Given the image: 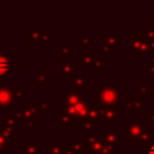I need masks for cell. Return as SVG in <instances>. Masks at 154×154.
Instances as JSON below:
<instances>
[{
	"label": "cell",
	"instance_id": "11",
	"mask_svg": "<svg viewBox=\"0 0 154 154\" xmlns=\"http://www.w3.org/2000/svg\"><path fill=\"white\" fill-rule=\"evenodd\" d=\"M103 147H105V142L101 141V140H97L95 142H91V143L88 144L87 154H100Z\"/></svg>",
	"mask_w": 154,
	"mask_h": 154
},
{
	"label": "cell",
	"instance_id": "40",
	"mask_svg": "<svg viewBox=\"0 0 154 154\" xmlns=\"http://www.w3.org/2000/svg\"><path fill=\"white\" fill-rule=\"evenodd\" d=\"M63 154H76V152L72 148H65V150H64Z\"/></svg>",
	"mask_w": 154,
	"mask_h": 154
},
{
	"label": "cell",
	"instance_id": "29",
	"mask_svg": "<svg viewBox=\"0 0 154 154\" xmlns=\"http://www.w3.org/2000/svg\"><path fill=\"white\" fill-rule=\"evenodd\" d=\"M37 107L42 111H47L49 108V101L48 100H43V99H40L37 100Z\"/></svg>",
	"mask_w": 154,
	"mask_h": 154
},
{
	"label": "cell",
	"instance_id": "31",
	"mask_svg": "<svg viewBox=\"0 0 154 154\" xmlns=\"http://www.w3.org/2000/svg\"><path fill=\"white\" fill-rule=\"evenodd\" d=\"M0 146H1L4 149H11V144H10V142L7 141V138H6L5 136L1 135V132H0Z\"/></svg>",
	"mask_w": 154,
	"mask_h": 154
},
{
	"label": "cell",
	"instance_id": "16",
	"mask_svg": "<svg viewBox=\"0 0 154 154\" xmlns=\"http://www.w3.org/2000/svg\"><path fill=\"white\" fill-rule=\"evenodd\" d=\"M93 53L91 51H83L82 52V64L84 66H91L93 65Z\"/></svg>",
	"mask_w": 154,
	"mask_h": 154
},
{
	"label": "cell",
	"instance_id": "13",
	"mask_svg": "<svg viewBox=\"0 0 154 154\" xmlns=\"http://www.w3.org/2000/svg\"><path fill=\"white\" fill-rule=\"evenodd\" d=\"M72 124V119L66 109H61L59 112V125L61 128H70Z\"/></svg>",
	"mask_w": 154,
	"mask_h": 154
},
{
	"label": "cell",
	"instance_id": "22",
	"mask_svg": "<svg viewBox=\"0 0 154 154\" xmlns=\"http://www.w3.org/2000/svg\"><path fill=\"white\" fill-rule=\"evenodd\" d=\"M66 111L67 113L70 114L72 122H77L79 118L77 116V112H76V108H75V105H71V103H66Z\"/></svg>",
	"mask_w": 154,
	"mask_h": 154
},
{
	"label": "cell",
	"instance_id": "20",
	"mask_svg": "<svg viewBox=\"0 0 154 154\" xmlns=\"http://www.w3.org/2000/svg\"><path fill=\"white\" fill-rule=\"evenodd\" d=\"M93 119H90V118H84V119H82V126H81V131L82 132H89L90 130H91V128H93Z\"/></svg>",
	"mask_w": 154,
	"mask_h": 154
},
{
	"label": "cell",
	"instance_id": "42",
	"mask_svg": "<svg viewBox=\"0 0 154 154\" xmlns=\"http://www.w3.org/2000/svg\"><path fill=\"white\" fill-rule=\"evenodd\" d=\"M0 154H4V148L0 146Z\"/></svg>",
	"mask_w": 154,
	"mask_h": 154
},
{
	"label": "cell",
	"instance_id": "23",
	"mask_svg": "<svg viewBox=\"0 0 154 154\" xmlns=\"http://www.w3.org/2000/svg\"><path fill=\"white\" fill-rule=\"evenodd\" d=\"M28 37L31 40L32 45H36L37 41H38L40 37H41V34H40L38 30H29V31H28Z\"/></svg>",
	"mask_w": 154,
	"mask_h": 154
},
{
	"label": "cell",
	"instance_id": "25",
	"mask_svg": "<svg viewBox=\"0 0 154 154\" xmlns=\"http://www.w3.org/2000/svg\"><path fill=\"white\" fill-rule=\"evenodd\" d=\"M14 90V95L17 99L22 100V101H25L28 99V90L26 89H13Z\"/></svg>",
	"mask_w": 154,
	"mask_h": 154
},
{
	"label": "cell",
	"instance_id": "28",
	"mask_svg": "<svg viewBox=\"0 0 154 154\" xmlns=\"http://www.w3.org/2000/svg\"><path fill=\"white\" fill-rule=\"evenodd\" d=\"M148 93V85L146 83H138L136 85V94L137 95H143Z\"/></svg>",
	"mask_w": 154,
	"mask_h": 154
},
{
	"label": "cell",
	"instance_id": "34",
	"mask_svg": "<svg viewBox=\"0 0 154 154\" xmlns=\"http://www.w3.org/2000/svg\"><path fill=\"white\" fill-rule=\"evenodd\" d=\"M101 153H105V154H114V147H113V144H108V143H106L105 147L102 148Z\"/></svg>",
	"mask_w": 154,
	"mask_h": 154
},
{
	"label": "cell",
	"instance_id": "38",
	"mask_svg": "<svg viewBox=\"0 0 154 154\" xmlns=\"http://www.w3.org/2000/svg\"><path fill=\"white\" fill-rule=\"evenodd\" d=\"M90 42H91V36H90V35H88V36H83V37H82V43H83V45H87V43L89 45Z\"/></svg>",
	"mask_w": 154,
	"mask_h": 154
},
{
	"label": "cell",
	"instance_id": "15",
	"mask_svg": "<svg viewBox=\"0 0 154 154\" xmlns=\"http://www.w3.org/2000/svg\"><path fill=\"white\" fill-rule=\"evenodd\" d=\"M65 144L64 143H49L48 149L52 154H63L65 150Z\"/></svg>",
	"mask_w": 154,
	"mask_h": 154
},
{
	"label": "cell",
	"instance_id": "37",
	"mask_svg": "<svg viewBox=\"0 0 154 154\" xmlns=\"http://www.w3.org/2000/svg\"><path fill=\"white\" fill-rule=\"evenodd\" d=\"M25 123H26V126H28V128H36V126L38 125V123H37V122H34V120H31V119L26 120Z\"/></svg>",
	"mask_w": 154,
	"mask_h": 154
},
{
	"label": "cell",
	"instance_id": "30",
	"mask_svg": "<svg viewBox=\"0 0 154 154\" xmlns=\"http://www.w3.org/2000/svg\"><path fill=\"white\" fill-rule=\"evenodd\" d=\"M49 79V75L47 72H37V82L38 83H46Z\"/></svg>",
	"mask_w": 154,
	"mask_h": 154
},
{
	"label": "cell",
	"instance_id": "36",
	"mask_svg": "<svg viewBox=\"0 0 154 154\" xmlns=\"http://www.w3.org/2000/svg\"><path fill=\"white\" fill-rule=\"evenodd\" d=\"M147 118H148V122H152L154 124V109L147 112Z\"/></svg>",
	"mask_w": 154,
	"mask_h": 154
},
{
	"label": "cell",
	"instance_id": "33",
	"mask_svg": "<svg viewBox=\"0 0 154 154\" xmlns=\"http://www.w3.org/2000/svg\"><path fill=\"white\" fill-rule=\"evenodd\" d=\"M71 53V48L70 46H65V45H61L59 47V54L60 55H69Z\"/></svg>",
	"mask_w": 154,
	"mask_h": 154
},
{
	"label": "cell",
	"instance_id": "8",
	"mask_svg": "<svg viewBox=\"0 0 154 154\" xmlns=\"http://www.w3.org/2000/svg\"><path fill=\"white\" fill-rule=\"evenodd\" d=\"M75 67H76L75 61H61L59 64V77L65 78L71 76L72 72L75 71Z\"/></svg>",
	"mask_w": 154,
	"mask_h": 154
},
{
	"label": "cell",
	"instance_id": "17",
	"mask_svg": "<svg viewBox=\"0 0 154 154\" xmlns=\"http://www.w3.org/2000/svg\"><path fill=\"white\" fill-rule=\"evenodd\" d=\"M102 64H103V59L102 57H94L93 59V72H102Z\"/></svg>",
	"mask_w": 154,
	"mask_h": 154
},
{
	"label": "cell",
	"instance_id": "19",
	"mask_svg": "<svg viewBox=\"0 0 154 154\" xmlns=\"http://www.w3.org/2000/svg\"><path fill=\"white\" fill-rule=\"evenodd\" d=\"M20 153L22 154H37L38 153L37 144L36 143H28L25 148H22L20 149Z\"/></svg>",
	"mask_w": 154,
	"mask_h": 154
},
{
	"label": "cell",
	"instance_id": "43",
	"mask_svg": "<svg viewBox=\"0 0 154 154\" xmlns=\"http://www.w3.org/2000/svg\"><path fill=\"white\" fill-rule=\"evenodd\" d=\"M152 129H153V131H154V125H153V128H152Z\"/></svg>",
	"mask_w": 154,
	"mask_h": 154
},
{
	"label": "cell",
	"instance_id": "14",
	"mask_svg": "<svg viewBox=\"0 0 154 154\" xmlns=\"http://www.w3.org/2000/svg\"><path fill=\"white\" fill-rule=\"evenodd\" d=\"M105 141L108 144H116L119 141V135L114 131V128L113 126H111L108 129V131L105 134Z\"/></svg>",
	"mask_w": 154,
	"mask_h": 154
},
{
	"label": "cell",
	"instance_id": "26",
	"mask_svg": "<svg viewBox=\"0 0 154 154\" xmlns=\"http://www.w3.org/2000/svg\"><path fill=\"white\" fill-rule=\"evenodd\" d=\"M150 142H152V135L148 132H143L137 140V143H143V144H149Z\"/></svg>",
	"mask_w": 154,
	"mask_h": 154
},
{
	"label": "cell",
	"instance_id": "39",
	"mask_svg": "<svg viewBox=\"0 0 154 154\" xmlns=\"http://www.w3.org/2000/svg\"><path fill=\"white\" fill-rule=\"evenodd\" d=\"M52 38H53V35L45 34V35L42 36V40H43V42H45V43H47V42H48V40H52Z\"/></svg>",
	"mask_w": 154,
	"mask_h": 154
},
{
	"label": "cell",
	"instance_id": "21",
	"mask_svg": "<svg viewBox=\"0 0 154 154\" xmlns=\"http://www.w3.org/2000/svg\"><path fill=\"white\" fill-rule=\"evenodd\" d=\"M0 132H1V135H2V136H5L6 138H16V137H17V135H16V132L13 131V129H12V128L4 126V128H1V129H0Z\"/></svg>",
	"mask_w": 154,
	"mask_h": 154
},
{
	"label": "cell",
	"instance_id": "35",
	"mask_svg": "<svg viewBox=\"0 0 154 154\" xmlns=\"http://www.w3.org/2000/svg\"><path fill=\"white\" fill-rule=\"evenodd\" d=\"M87 140H88V142H89V143L95 142V141H97V140H99V135H97V134H94V132H90V134L88 135Z\"/></svg>",
	"mask_w": 154,
	"mask_h": 154
},
{
	"label": "cell",
	"instance_id": "9",
	"mask_svg": "<svg viewBox=\"0 0 154 154\" xmlns=\"http://www.w3.org/2000/svg\"><path fill=\"white\" fill-rule=\"evenodd\" d=\"M81 90L82 89H79V88L77 90H72L70 88H66L64 90V101H65V103L75 105L81 97Z\"/></svg>",
	"mask_w": 154,
	"mask_h": 154
},
{
	"label": "cell",
	"instance_id": "32",
	"mask_svg": "<svg viewBox=\"0 0 154 154\" xmlns=\"http://www.w3.org/2000/svg\"><path fill=\"white\" fill-rule=\"evenodd\" d=\"M4 123H5V126H7V128H14V125H16V119L11 116V117H7V118H5L4 119Z\"/></svg>",
	"mask_w": 154,
	"mask_h": 154
},
{
	"label": "cell",
	"instance_id": "41",
	"mask_svg": "<svg viewBox=\"0 0 154 154\" xmlns=\"http://www.w3.org/2000/svg\"><path fill=\"white\" fill-rule=\"evenodd\" d=\"M147 154H154V144H152L149 148H148V153Z\"/></svg>",
	"mask_w": 154,
	"mask_h": 154
},
{
	"label": "cell",
	"instance_id": "44",
	"mask_svg": "<svg viewBox=\"0 0 154 154\" xmlns=\"http://www.w3.org/2000/svg\"><path fill=\"white\" fill-rule=\"evenodd\" d=\"M100 154H105V153H100Z\"/></svg>",
	"mask_w": 154,
	"mask_h": 154
},
{
	"label": "cell",
	"instance_id": "10",
	"mask_svg": "<svg viewBox=\"0 0 154 154\" xmlns=\"http://www.w3.org/2000/svg\"><path fill=\"white\" fill-rule=\"evenodd\" d=\"M70 83L71 84H76L79 89H87L88 88V79L84 78L81 72H77L75 77H71L70 78Z\"/></svg>",
	"mask_w": 154,
	"mask_h": 154
},
{
	"label": "cell",
	"instance_id": "4",
	"mask_svg": "<svg viewBox=\"0 0 154 154\" xmlns=\"http://www.w3.org/2000/svg\"><path fill=\"white\" fill-rule=\"evenodd\" d=\"M11 53L8 51H0V84L5 83L6 78L11 77Z\"/></svg>",
	"mask_w": 154,
	"mask_h": 154
},
{
	"label": "cell",
	"instance_id": "1",
	"mask_svg": "<svg viewBox=\"0 0 154 154\" xmlns=\"http://www.w3.org/2000/svg\"><path fill=\"white\" fill-rule=\"evenodd\" d=\"M99 106L112 105L118 102L119 97V84L118 83H99Z\"/></svg>",
	"mask_w": 154,
	"mask_h": 154
},
{
	"label": "cell",
	"instance_id": "27",
	"mask_svg": "<svg viewBox=\"0 0 154 154\" xmlns=\"http://www.w3.org/2000/svg\"><path fill=\"white\" fill-rule=\"evenodd\" d=\"M10 116H12L16 120H19V122H26V119H25V117H24V114H23L22 111H16V109H13V111L10 112Z\"/></svg>",
	"mask_w": 154,
	"mask_h": 154
},
{
	"label": "cell",
	"instance_id": "5",
	"mask_svg": "<svg viewBox=\"0 0 154 154\" xmlns=\"http://www.w3.org/2000/svg\"><path fill=\"white\" fill-rule=\"evenodd\" d=\"M91 106H93V101L90 99H88L85 94H81L79 100L75 103V108H76L77 116H78V118L81 120L88 117V111H89V108Z\"/></svg>",
	"mask_w": 154,
	"mask_h": 154
},
{
	"label": "cell",
	"instance_id": "18",
	"mask_svg": "<svg viewBox=\"0 0 154 154\" xmlns=\"http://www.w3.org/2000/svg\"><path fill=\"white\" fill-rule=\"evenodd\" d=\"M142 102L140 100H125V109H140Z\"/></svg>",
	"mask_w": 154,
	"mask_h": 154
},
{
	"label": "cell",
	"instance_id": "12",
	"mask_svg": "<svg viewBox=\"0 0 154 154\" xmlns=\"http://www.w3.org/2000/svg\"><path fill=\"white\" fill-rule=\"evenodd\" d=\"M38 109H40V108H38L37 106H34V105H30V106L23 105V106L20 107V111L23 112V114H24V117H25L26 120H29V119H31L32 117H35V116L37 114Z\"/></svg>",
	"mask_w": 154,
	"mask_h": 154
},
{
	"label": "cell",
	"instance_id": "7",
	"mask_svg": "<svg viewBox=\"0 0 154 154\" xmlns=\"http://www.w3.org/2000/svg\"><path fill=\"white\" fill-rule=\"evenodd\" d=\"M88 144H89V142L84 137H72V138H70V147L76 153H81L84 149H87Z\"/></svg>",
	"mask_w": 154,
	"mask_h": 154
},
{
	"label": "cell",
	"instance_id": "2",
	"mask_svg": "<svg viewBox=\"0 0 154 154\" xmlns=\"http://www.w3.org/2000/svg\"><path fill=\"white\" fill-rule=\"evenodd\" d=\"M14 90L8 84H0V109H10L16 103Z\"/></svg>",
	"mask_w": 154,
	"mask_h": 154
},
{
	"label": "cell",
	"instance_id": "6",
	"mask_svg": "<svg viewBox=\"0 0 154 154\" xmlns=\"http://www.w3.org/2000/svg\"><path fill=\"white\" fill-rule=\"evenodd\" d=\"M100 107V116L102 117L103 122H113L117 116H119L120 109L118 102L112 103V105H105V106H99Z\"/></svg>",
	"mask_w": 154,
	"mask_h": 154
},
{
	"label": "cell",
	"instance_id": "3",
	"mask_svg": "<svg viewBox=\"0 0 154 154\" xmlns=\"http://www.w3.org/2000/svg\"><path fill=\"white\" fill-rule=\"evenodd\" d=\"M146 128H147L146 122H126L125 123V131L131 143H137L138 137L144 132Z\"/></svg>",
	"mask_w": 154,
	"mask_h": 154
},
{
	"label": "cell",
	"instance_id": "24",
	"mask_svg": "<svg viewBox=\"0 0 154 154\" xmlns=\"http://www.w3.org/2000/svg\"><path fill=\"white\" fill-rule=\"evenodd\" d=\"M100 116V107H90L88 111V118L93 119V120H97Z\"/></svg>",
	"mask_w": 154,
	"mask_h": 154
},
{
	"label": "cell",
	"instance_id": "45",
	"mask_svg": "<svg viewBox=\"0 0 154 154\" xmlns=\"http://www.w3.org/2000/svg\"><path fill=\"white\" fill-rule=\"evenodd\" d=\"M153 109H154V107H153Z\"/></svg>",
	"mask_w": 154,
	"mask_h": 154
}]
</instances>
